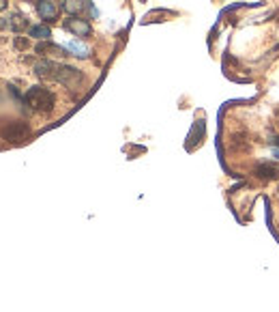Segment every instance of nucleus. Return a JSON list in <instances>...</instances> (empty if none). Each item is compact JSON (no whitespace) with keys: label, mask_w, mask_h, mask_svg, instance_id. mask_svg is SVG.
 <instances>
[{"label":"nucleus","mask_w":279,"mask_h":312,"mask_svg":"<svg viewBox=\"0 0 279 312\" xmlns=\"http://www.w3.org/2000/svg\"><path fill=\"white\" fill-rule=\"evenodd\" d=\"M28 35L41 39V41H48V39L52 37V30H50L45 24H39V26H30V28H28Z\"/></svg>","instance_id":"nucleus-10"},{"label":"nucleus","mask_w":279,"mask_h":312,"mask_svg":"<svg viewBox=\"0 0 279 312\" xmlns=\"http://www.w3.org/2000/svg\"><path fill=\"white\" fill-rule=\"evenodd\" d=\"M256 177L262 181H271L279 177V168L275 164H258L256 166Z\"/></svg>","instance_id":"nucleus-7"},{"label":"nucleus","mask_w":279,"mask_h":312,"mask_svg":"<svg viewBox=\"0 0 279 312\" xmlns=\"http://www.w3.org/2000/svg\"><path fill=\"white\" fill-rule=\"evenodd\" d=\"M28 134H30V127L26 125L24 121L9 123V125H6V127L2 129V138H4V140H11V142H19V140H24Z\"/></svg>","instance_id":"nucleus-3"},{"label":"nucleus","mask_w":279,"mask_h":312,"mask_svg":"<svg viewBox=\"0 0 279 312\" xmlns=\"http://www.w3.org/2000/svg\"><path fill=\"white\" fill-rule=\"evenodd\" d=\"M273 155H275V157H279V149H275V151H273Z\"/></svg>","instance_id":"nucleus-17"},{"label":"nucleus","mask_w":279,"mask_h":312,"mask_svg":"<svg viewBox=\"0 0 279 312\" xmlns=\"http://www.w3.org/2000/svg\"><path fill=\"white\" fill-rule=\"evenodd\" d=\"M52 80H56L58 84H62V86H67V88H77L84 82V74L80 69L71 67V65L56 63V71H54Z\"/></svg>","instance_id":"nucleus-2"},{"label":"nucleus","mask_w":279,"mask_h":312,"mask_svg":"<svg viewBox=\"0 0 279 312\" xmlns=\"http://www.w3.org/2000/svg\"><path fill=\"white\" fill-rule=\"evenodd\" d=\"M6 24H9V28L11 30H15V32H22L26 26H28V19H26L22 13H13V15L6 19Z\"/></svg>","instance_id":"nucleus-9"},{"label":"nucleus","mask_w":279,"mask_h":312,"mask_svg":"<svg viewBox=\"0 0 279 312\" xmlns=\"http://www.w3.org/2000/svg\"><path fill=\"white\" fill-rule=\"evenodd\" d=\"M202 134H204V123L202 121H198L196 123V127H193V132H191V136H189V145H187V147H189V149H193V145H198V136H200V138H202Z\"/></svg>","instance_id":"nucleus-13"},{"label":"nucleus","mask_w":279,"mask_h":312,"mask_svg":"<svg viewBox=\"0 0 279 312\" xmlns=\"http://www.w3.org/2000/svg\"><path fill=\"white\" fill-rule=\"evenodd\" d=\"M15 48H17V50H26V48H28V39L17 37V39H15Z\"/></svg>","instance_id":"nucleus-14"},{"label":"nucleus","mask_w":279,"mask_h":312,"mask_svg":"<svg viewBox=\"0 0 279 312\" xmlns=\"http://www.w3.org/2000/svg\"><path fill=\"white\" fill-rule=\"evenodd\" d=\"M67 50L73 52V56H77V58H88V54H90V50L84 43H80V41H71L67 45Z\"/></svg>","instance_id":"nucleus-12"},{"label":"nucleus","mask_w":279,"mask_h":312,"mask_svg":"<svg viewBox=\"0 0 279 312\" xmlns=\"http://www.w3.org/2000/svg\"><path fill=\"white\" fill-rule=\"evenodd\" d=\"M37 11L45 22H56L58 19V6L52 0H37Z\"/></svg>","instance_id":"nucleus-5"},{"label":"nucleus","mask_w":279,"mask_h":312,"mask_svg":"<svg viewBox=\"0 0 279 312\" xmlns=\"http://www.w3.org/2000/svg\"><path fill=\"white\" fill-rule=\"evenodd\" d=\"M6 9V0H0V11H4Z\"/></svg>","instance_id":"nucleus-15"},{"label":"nucleus","mask_w":279,"mask_h":312,"mask_svg":"<svg viewBox=\"0 0 279 312\" xmlns=\"http://www.w3.org/2000/svg\"><path fill=\"white\" fill-rule=\"evenodd\" d=\"M86 2L84 0H62V9L69 13V15H75V13H82Z\"/></svg>","instance_id":"nucleus-11"},{"label":"nucleus","mask_w":279,"mask_h":312,"mask_svg":"<svg viewBox=\"0 0 279 312\" xmlns=\"http://www.w3.org/2000/svg\"><path fill=\"white\" fill-rule=\"evenodd\" d=\"M64 28H67L69 32H73L75 37H90V32H93L90 24L82 17H69L67 22H64Z\"/></svg>","instance_id":"nucleus-4"},{"label":"nucleus","mask_w":279,"mask_h":312,"mask_svg":"<svg viewBox=\"0 0 279 312\" xmlns=\"http://www.w3.org/2000/svg\"><path fill=\"white\" fill-rule=\"evenodd\" d=\"M271 145H275V147H279V138H271Z\"/></svg>","instance_id":"nucleus-16"},{"label":"nucleus","mask_w":279,"mask_h":312,"mask_svg":"<svg viewBox=\"0 0 279 312\" xmlns=\"http://www.w3.org/2000/svg\"><path fill=\"white\" fill-rule=\"evenodd\" d=\"M35 50L37 54H43V56H69L67 48H60V45L50 43V41H39Z\"/></svg>","instance_id":"nucleus-6"},{"label":"nucleus","mask_w":279,"mask_h":312,"mask_svg":"<svg viewBox=\"0 0 279 312\" xmlns=\"http://www.w3.org/2000/svg\"><path fill=\"white\" fill-rule=\"evenodd\" d=\"M54 71H56V63L54 61H48V58H43V61H39L35 65V74L39 78H54Z\"/></svg>","instance_id":"nucleus-8"},{"label":"nucleus","mask_w":279,"mask_h":312,"mask_svg":"<svg viewBox=\"0 0 279 312\" xmlns=\"http://www.w3.org/2000/svg\"><path fill=\"white\" fill-rule=\"evenodd\" d=\"M24 101L28 103L32 110L43 112V114L52 112V110H54V103H56L54 93H52L50 88H45V86H30L24 95Z\"/></svg>","instance_id":"nucleus-1"}]
</instances>
